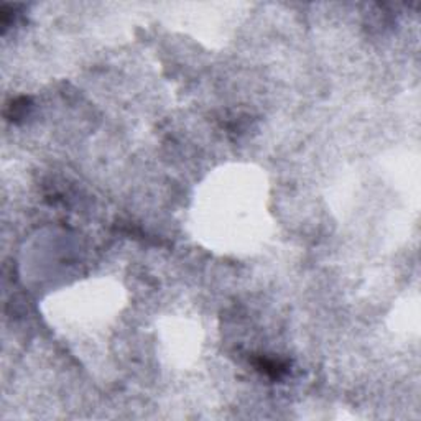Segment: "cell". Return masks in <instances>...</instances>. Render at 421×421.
Wrapping results in <instances>:
<instances>
[{
  "label": "cell",
  "mask_w": 421,
  "mask_h": 421,
  "mask_svg": "<svg viewBox=\"0 0 421 421\" xmlns=\"http://www.w3.org/2000/svg\"><path fill=\"white\" fill-rule=\"evenodd\" d=\"M32 106H33V102L30 97H27V96L15 97L13 101H10L7 104V107H5V117H7L8 121L13 123L22 122L23 118L28 116L30 111H32Z\"/></svg>",
  "instance_id": "7a4b0ae2"
},
{
  "label": "cell",
  "mask_w": 421,
  "mask_h": 421,
  "mask_svg": "<svg viewBox=\"0 0 421 421\" xmlns=\"http://www.w3.org/2000/svg\"><path fill=\"white\" fill-rule=\"evenodd\" d=\"M252 365L255 370H259L262 375L269 377L271 380H281L290 374V360L270 358V355H255L252 358Z\"/></svg>",
  "instance_id": "6da1fadb"
}]
</instances>
